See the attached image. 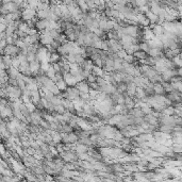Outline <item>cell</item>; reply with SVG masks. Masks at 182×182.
<instances>
[{
	"mask_svg": "<svg viewBox=\"0 0 182 182\" xmlns=\"http://www.w3.org/2000/svg\"><path fill=\"white\" fill-rule=\"evenodd\" d=\"M59 156L64 162H75V161H78V154L75 152L74 149L63 150L62 152L59 153Z\"/></svg>",
	"mask_w": 182,
	"mask_h": 182,
	"instance_id": "cell-1",
	"label": "cell"
},
{
	"mask_svg": "<svg viewBox=\"0 0 182 182\" xmlns=\"http://www.w3.org/2000/svg\"><path fill=\"white\" fill-rule=\"evenodd\" d=\"M50 54H51V52L49 51L46 47H38L36 53H35L36 60L40 62H49Z\"/></svg>",
	"mask_w": 182,
	"mask_h": 182,
	"instance_id": "cell-2",
	"label": "cell"
},
{
	"mask_svg": "<svg viewBox=\"0 0 182 182\" xmlns=\"http://www.w3.org/2000/svg\"><path fill=\"white\" fill-rule=\"evenodd\" d=\"M19 52H20V48L17 47L16 45H7L5 48L3 49V54L5 56H10L11 58H14V56H17Z\"/></svg>",
	"mask_w": 182,
	"mask_h": 182,
	"instance_id": "cell-3",
	"label": "cell"
},
{
	"mask_svg": "<svg viewBox=\"0 0 182 182\" xmlns=\"http://www.w3.org/2000/svg\"><path fill=\"white\" fill-rule=\"evenodd\" d=\"M36 16V10H34V9H31V7H27L25 10H22L21 11V19L22 20H31L32 18H34Z\"/></svg>",
	"mask_w": 182,
	"mask_h": 182,
	"instance_id": "cell-4",
	"label": "cell"
},
{
	"mask_svg": "<svg viewBox=\"0 0 182 182\" xmlns=\"http://www.w3.org/2000/svg\"><path fill=\"white\" fill-rule=\"evenodd\" d=\"M1 7H3L4 10H7L9 13H14V12H20L18 9V4H16L15 2L11 1V2H7V3H2Z\"/></svg>",
	"mask_w": 182,
	"mask_h": 182,
	"instance_id": "cell-5",
	"label": "cell"
},
{
	"mask_svg": "<svg viewBox=\"0 0 182 182\" xmlns=\"http://www.w3.org/2000/svg\"><path fill=\"white\" fill-rule=\"evenodd\" d=\"M63 79H64V81L66 82L67 86H75L77 84V80H76V78H75L69 71L63 75Z\"/></svg>",
	"mask_w": 182,
	"mask_h": 182,
	"instance_id": "cell-6",
	"label": "cell"
},
{
	"mask_svg": "<svg viewBox=\"0 0 182 182\" xmlns=\"http://www.w3.org/2000/svg\"><path fill=\"white\" fill-rule=\"evenodd\" d=\"M48 24L49 19H37V21L35 22V29L41 32L45 29H48Z\"/></svg>",
	"mask_w": 182,
	"mask_h": 182,
	"instance_id": "cell-7",
	"label": "cell"
},
{
	"mask_svg": "<svg viewBox=\"0 0 182 182\" xmlns=\"http://www.w3.org/2000/svg\"><path fill=\"white\" fill-rule=\"evenodd\" d=\"M136 18H138V24L140 26L145 27V26H149V25H150L149 19L147 18L146 15L143 14V13H140V12H138V15H136Z\"/></svg>",
	"mask_w": 182,
	"mask_h": 182,
	"instance_id": "cell-8",
	"label": "cell"
},
{
	"mask_svg": "<svg viewBox=\"0 0 182 182\" xmlns=\"http://www.w3.org/2000/svg\"><path fill=\"white\" fill-rule=\"evenodd\" d=\"M40 64H41V62L37 61V60H34V61L29 62V67H30L31 73H32V77H35L37 75V71L40 69Z\"/></svg>",
	"mask_w": 182,
	"mask_h": 182,
	"instance_id": "cell-9",
	"label": "cell"
},
{
	"mask_svg": "<svg viewBox=\"0 0 182 182\" xmlns=\"http://www.w3.org/2000/svg\"><path fill=\"white\" fill-rule=\"evenodd\" d=\"M75 86L77 87V89H78L79 92H82V93H89V83L86 81H84V80L77 82V84Z\"/></svg>",
	"mask_w": 182,
	"mask_h": 182,
	"instance_id": "cell-10",
	"label": "cell"
},
{
	"mask_svg": "<svg viewBox=\"0 0 182 182\" xmlns=\"http://www.w3.org/2000/svg\"><path fill=\"white\" fill-rule=\"evenodd\" d=\"M150 26V28H151V31H152V33L156 35V36H158V35H161V34L164 33V28L162 25H160V24H153V25H149Z\"/></svg>",
	"mask_w": 182,
	"mask_h": 182,
	"instance_id": "cell-11",
	"label": "cell"
},
{
	"mask_svg": "<svg viewBox=\"0 0 182 182\" xmlns=\"http://www.w3.org/2000/svg\"><path fill=\"white\" fill-rule=\"evenodd\" d=\"M30 99H31V102L35 105V104L41 100V92L38 89H35V91H30Z\"/></svg>",
	"mask_w": 182,
	"mask_h": 182,
	"instance_id": "cell-12",
	"label": "cell"
},
{
	"mask_svg": "<svg viewBox=\"0 0 182 182\" xmlns=\"http://www.w3.org/2000/svg\"><path fill=\"white\" fill-rule=\"evenodd\" d=\"M75 152L77 153V154H80V153H83V152H87V150H89V146L86 145H83V144H79V143H76L74 144V148Z\"/></svg>",
	"mask_w": 182,
	"mask_h": 182,
	"instance_id": "cell-13",
	"label": "cell"
},
{
	"mask_svg": "<svg viewBox=\"0 0 182 182\" xmlns=\"http://www.w3.org/2000/svg\"><path fill=\"white\" fill-rule=\"evenodd\" d=\"M144 120L147 122L149 125H152V126H156L159 125V120H158V117L153 116L152 114H147V115H144Z\"/></svg>",
	"mask_w": 182,
	"mask_h": 182,
	"instance_id": "cell-14",
	"label": "cell"
},
{
	"mask_svg": "<svg viewBox=\"0 0 182 182\" xmlns=\"http://www.w3.org/2000/svg\"><path fill=\"white\" fill-rule=\"evenodd\" d=\"M148 56L152 58H162L164 56V52L159 48H150L148 51Z\"/></svg>",
	"mask_w": 182,
	"mask_h": 182,
	"instance_id": "cell-15",
	"label": "cell"
},
{
	"mask_svg": "<svg viewBox=\"0 0 182 182\" xmlns=\"http://www.w3.org/2000/svg\"><path fill=\"white\" fill-rule=\"evenodd\" d=\"M52 38L49 34H44V33H40V43H41L43 46L44 45H48L52 42Z\"/></svg>",
	"mask_w": 182,
	"mask_h": 182,
	"instance_id": "cell-16",
	"label": "cell"
},
{
	"mask_svg": "<svg viewBox=\"0 0 182 182\" xmlns=\"http://www.w3.org/2000/svg\"><path fill=\"white\" fill-rule=\"evenodd\" d=\"M128 114L132 115L133 117H144V115H145V114L142 112L141 108H136V107H134V108L130 109Z\"/></svg>",
	"mask_w": 182,
	"mask_h": 182,
	"instance_id": "cell-17",
	"label": "cell"
},
{
	"mask_svg": "<svg viewBox=\"0 0 182 182\" xmlns=\"http://www.w3.org/2000/svg\"><path fill=\"white\" fill-rule=\"evenodd\" d=\"M146 17L149 19V21H150V24L151 25H153V24H158V21H159V17H158V15L154 14V13H152L151 11H148L145 13Z\"/></svg>",
	"mask_w": 182,
	"mask_h": 182,
	"instance_id": "cell-18",
	"label": "cell"
},
{
	"mask_svg": "<svg viewBox=\"0 0 182 182\" xmlns=\"http://www.w3.org/2000/svg\"><path fill=\"white\" fill-rule=\"evenodd\" d=\"M50 13V7L48 10H36V17L38 19H47Z\"/></svg>",
	"mask_w": 182,
	"mask_h": 182,
	"instance_id": "cell-19",
	"label": "cell"
},
{
	"mask_svg": "<svg viewBox=\"0 0 182 182\" xmlns=\"http://www.w3.org/2000/svg\"><path fill=\"white\" fill-rule=\"evenodd\" d=\"M80 66H81V68L83 69V71H92V68H93V66H94L93 61H92V60L85 59V60H84V62H83V63H82Z\"/></svg>",
	"mask_w": 182,
	"mask_h": 182,
	"instance_id": "cell-20",
	"label": "cell"
},
{
	"mask_svg": "<svg viewBox=\"0 0 182 182\" xmlns=\"http://www.w3.org/2000/svg\"><path fill=\"white\" fill-rule=\"evenodd\" d=\"M135 89H136V85L134 84L133 82H131L129 84H127V89H126V93L128 96L133 97L135 95Z\"/></svg>",
	"mask_w": 182,
	"mask_h": 182,
	"instance_id": "cell-21",
	"label": "cell"
},
{
	"mask_svg": "<svg viewBox=\"0 0 182 182\" xmlns=\"http://www.w3.org/2000/svg\"><path fill=\"white\" fill-rule=\"evenodd\" d=\"M7 71L9 78H16V77H17V75L19 74L18 69H17V68H15V67H13V66L7 68V71Z\"/></svg>",
	"mask_w": 182,
	"mask_h": 182,
	"instance_id": "cell-22",
	"label": "cell"
},
{
	"mask_svg": "<svg viewBox=\"0 0 182 182\" xmlns=\"http://www.w3.org/2000/svg\"><path fill=\"white\" fill-rule=\"evenodd\" d=\"M124 105L126 107L128 110L134 108V100H133V97L131 96H126L125 97V102H124Z\"/></svg>",
	"mask_w": 182,
	"mask_h": 182,
	"instance_id": "cell-23",
	"label": "cell"
},
{
	"mask_svg": "<svg viewBox=\"0 0 182 182\" xmlns=\"http://www.w3.org/2000/svg\"><path fill=\"white\" fill-rule=\"evenodd\" d=\"M153 91H154V94H160V95H164L165 92H164V89L162 84L160 82H154L153 83Z\"/></svg>",
	"mask_w": 182,
	"mask_h": 182,
	"instance_id": "cell-24",
	"label": "cell"
},
{
	"mask_svg": "<svg viewBox=\"0 0 182 182\" xmlns=\"http://www.w3.org/2000/svg\"><path fill=\"white\" fill-rule=\"evenodd\" d=\"M133 56L136 60L141 61V60H145L148 56V53L145 51H142V50H138V51L133 52Z\"/></svg>",
	"mask_w": 182,
	"mask_h": 182,
	"instance_id": "cell-25",
	"label": "cell"
},
{
	"mask_svg": "<svg viewBox=\"0 0 182 182\" xmlns=\"http://www.w3.org/2000/svg\"><path fill=\"white\" fill-rule=\"evenodd\" d=\"M67 140H68V143H69L71 145H74V144H76L77 141H78V135L71 131L69 133H67Z\"/></svg>",
	"mask_w": 182,
	"mask_h": 182,
	"instance_id": "cell-26",
	"label": "cell"
},
{
	"mask_svg": "<svg viewBox=\"0 0 182 182\" xmlns=\"http://www.w3.org/2000/svg\"><path fill=\"white\" fill-rule=\"evenodd\" d=\"M56 85L58 86V89L61 91V92H64L65 89H67V84H66V82L64 81V79L63 78H60L58 79L56 81Z\"/></svg>",
	"mask_w": 182,
	"mask_h": 182,
	"instance_id": "cell-27",
	"label": "cell"
},
{
	"mask_svg": "<svg viewBox=\"0 0 182 182\" xmlns=\"http://www.w3.org/2000/svg\"><path fill=\"white\" fill-rule=\"evenodd\" d=\"M160 113L163 115H174L175 114V108L173 105H168V107H165Z\"/></svg>",
	"mask_w": 182,
	"mask_h": 182,
	"instance_id": "cell-28",
	"label": "cell"
},
{
	"mask_svg": "<svg viewBox=\"0 0 182 182\" xmlns=\"http://www.w3.org/2000/svg\"><path fill=\"white\" fill-rule=\"evenodd\" d=\"M91 73L93 75H95L96 77H101V76L103 75V69H102L101 67H98V66H95V65H94Z\"/></svg>",
	"mask_w": 182,
	"mask_h": 182,
	"instance_id": "cell-29",
	"label": "cell"
},
{
	"mask_svg": "<svg viewBox=\"0 0 182 182\" xmlns=\"http://www.w3.org/2000/svg\"><path fill=\"white\" fill-rule=\"evenodd\" d=\"M2 61H3V63H4L5 69L12 66V58L10 56H5V54H3V56H2Z\"/></svg>",
	"mask_w": 182,
	"mask_h": 182,
	"instance_id": "cell-30",
	"label": "cell"
},
{
	"mask_svg": "<svg viewBox=\"0 0 182 182\" xmlns=\"http://www.w3.org/2000/svg\"><path fill=\"white\" fill-rule=\"evenodd\" d=\"M60 59H61V56H60L59 53H56V52H51V54H50V59H49V63H56V62H59Z\"/></svg>",
	"mask_w": 182,
	"mask_h": 182,
	"instance_id": "cell-31",
	"label": "cell"
},
{
	"mask_svg": "<svg viewBox=\"0 0 182 182\" xmlns=\"http://www.w3.org/2000/svg\"><path fill=\"white\" fill-rule=\"evenodd\" d=\"M171 151H173V152L181 153L182 146H181V144H178V143H173V145L171 146Z\"/></svg>",
	"mask_w": 182,
	"mask_h": 182,
	"instance_id": "cell-32",
	"label": "cell"
},
{
	"mask_svg": "<svg viewBox=\"0 0 182 182\" xmlns=\"http://www.w3.org/2000/svg\"><path fill=\"white\" fill-rule=\"evenodd\" d=\"M144 96H146L144 89L141 87V86H138L136 89H135V95H134V97H136V98H140V99H141L142 97H144Z\"/></svg>",
	"mask_w": 182,
	"mask_h": 182,
	"instance_id": "cell-33",
	"label": "cell"
},
{
	"mask_svg": "<svg viewBox=\"0 0 182 182\" xmlns=\"http://www.w3.org/2000/svg\"><path fill=\"white\" fill-rule=\"evenodd\" d=\"M138 46H140V50H142V51H145V52H147L148 53V51H149V46H148V44H147V42L146 41H142V42H140L138 43Z\"/></svg>",
	"mask_w": 182,
	"mask_h": 182,
	"instance_id": "cell-34",
	"label": "cell"
},
{
	"mask_svg": "<svg viewBox=\"0 0 182 182\" xmlns=\"http://www.w3.org/2000/svg\"><path fill=\"white\" fill-rule=\"evenodd\" d=\"M18 29L20 30V31H22V32H25V33L28 34V32H29V30H30V27L27 25L26 21H21L19 24Z\"/></svg>",
	"mask_w": 182,
	"mask_h": 182,
	"instance_id": "cell-35",
	"label": "cell"
},
{
	"mask_svg": "<svg viewBox=\"0 0 182 182\" xmlns=\"http://www.w3.org/2000/svg\"><path fill=\"white\" fill-rule=\"evenodd\" d=\"M124 61L127 62V63H129V64H133L134 62L136 61V59L134 58L133 54H128V53H127V56L124 58Z\"/></svg>",
	"mask_w": 182,
	"mask_h": 182,
	"instance_id": "cell-36",
	"label": "cell"
},
{
	"mask_svg": "<svg viewBox=\"0 0 182 182\" xmlns=\"http://www.w3.org/2000/svg\"><path fill=\"white\" fill-rule=\"evenodd\" d=\"M45 75L47 76V77H49L50 79H52L54 76H56V71L53 69V67H52V65H50V67L48 68V71H45Z\"/></svg>",
	"mask_w": 182,
	"mask_h": 182,
	"instance_id": "cell-37",
	"label": "cell"
},
{
	"mask_svg": "<svg viewBox=\"0 0 182 182\" xmlns=\"http://www.w3.org/2000/svg\"><path fill=\"white\" fill-rule=\"evenodd\" d=\"M65 111H66V110H65V108H64L62 104L54 105V108H53V112H56V113H59V114H63Z\"/></svg>",
	"mask_w": 182,
	"mask_h": 182,
	"instance_id": "cell-38",
	"label": "cell"
},
{
	"mask_svg": "<svg viewBox=\"0 0 182 182\" xmlns=\"http://www.w3.org/2000/svg\"><path fill=\"white\" fill-rule=\"evenodd\" d=\"M171 85H173V89H175V91H177V92H180V93H181V89H182L181 81L173 82V83H171Z\"/></svg>",
	"mask_w": 182,
	"mask_h": 182,
	"instance_id": "cell-39",
	"label": "cell"
},
{
	"mask_svg": "<svg viewBox=\"0 0 182 182\" xmlns=\"http://www.w3.org/2000/svg\"><path fill=\"white\" fill-rule=\"evenodd\" d=\"M48 91H50L53 95H60V94H61V91L58 89V86L56 85V83H54L52 86H50V87L48 89Z\"/></svg>",
	"mask_w": 182,
	"mask_h": 182,
	"instance_id": "cell-40",
	"label": "cell"
},
{
	"mask_svg": "<svg viewBox=\"0 0 182 182\" xmlns=\"http://www.w3.org/2000/svg\"><path fill=\"white\" fill-rule=\"evenodd\" d=\"M50 65H51V64L49 63V62H41V64H40V69H42V71L45 73V71H48Z\"/></svg>",
	"mask_w": 182,
	"mask_h": 182,
	"instance_id": "cell-41",
	"label": "cell"
},
{
	"mask_svg": "<svg viewBox=\"0 0 182 182\" xmlns=\"http://www.w3.org/2000/svg\"><path fill=\"white\" fill-rule=\"evenodd\" d=\"M49 35L53 38V40H56L58 37H59V35H60V32L58 31V30H56V29H50L49 30Z\"/></svg>",
	"mask_w": 182,
	"mask_h": 182,
	"instance_id": "cell-42",
	"label": "cell"
},
{
	"mask_svg": "<svg viewBox=\"0 0 182 182\" xmlns=\"http://www.w3.org/2000/svg\"><path fill=\"white\" fill-rule=\"evenodd\" d=\"M38 125H40L42 128H44V129H50V123L47 122V120H45L44 118L41 119V122H40Z\"/></svg>",
	"mask_w": 182,
	"mask_h": 182,
	"instance_id": "cell-43",
	"label": "cell"
},
{
	"mask_svg": "<svg viewBox=\"0 0 182 182\" xmlns=\"http://www.w3.org/2000/svg\"><path fill=\"white\" fill-rule=\"evenodd\" d=\"M26 89H29V91H35V89H38L40 87L37 86L36 82H33V83H29V84H26Z\"/></svg>",
	"mask_w": 182,
	"mask_h": 182,
	"instance_id": "cell-44",
	"label": "cell"
},
{
	"mask_svg": "<svg viewBox=\"0 0 182 182\" xmlns=\"http://www.w3.org/2000/svg\"><path fill=\"white\" fill-rule=\"evenodd\" d=\"M12 66L15 67V68H17V69H18L19 66H20V61L17 59V56L12 58Z\"/></svg>",
	"mask_w": 182,
	"mask_h": 182,
	"instance_id": "cell-45",
	"label": "cell"
},
{
	"mask_svg": "<svg viewBox=\"0 0 182 182\" xmlns=\"http://www.w3.org/2000/svg\"><path fill=\"white\" fill-rule=\"evenodd\" d=\"M84 58L81 56V54H75V62L76 63H78L79 65H81L83 62H84Z\"/></svg>",
	"mask_w": 182,
	"mask_h": 182,
	"instance_id": "cell-46",
	"label": "cell"
},
{
	"mask_svg": "<svg viewBox=\"0 0 182 182\" xmlns=\"http://www.w3.org/2000/svg\"><path fill=\"white\" fill-rule=\"evenodd\" d=\"M96 79H97L96 76L91 73V74H89V76H87V77L85 78V80H86V82H87V83H92V82H96Z\"/></svg>",
	"mask_w": 182,
	"mask_h": 182,
	"instance_id": "cell-47",
	"label": "cell"
},
{
	"mask_svg": "<svg viewBox=\"0 0 182 182\" xmlns=\"http://www.w3.org/2000/svg\"><path fill=\"white\" fill-rule=\"evenodd\" d=\"M93 64L95 66H98V67H101V68H102V66H103V61H102L100 58H97V59L93 60Z\"/></svg>",
	"mask_w": 182,
	"mask_h": 182,
	"instance_id": "cell-48",
	"label": "cell"
},
{
	"mask_svg": "<svg viewBox=\"0 0 182 182\" xmlns=\"http://www.w3.org/2000/svg\"><path fill=\"white\" fill-rule=\"evenodd\" d=\"M26 104V107H27V109H28V111L30 112V113H32V112H34L35 111V105H34L31 101H29V102H27V103H25Z\"/></svg>",
	"mask_w": 182,
	"mask_h": 182,
	"instance_id": "cell-49",
	"label": "cell"
},
{
	"mask_svg": "<svg viewBox=\"0 0 182 182\" xmlns=\"http://www.w3.org/2000/svg\"><path fill=\"white\" fill-rule=\"evenodd\" d=\"M116 56H117V58H119V59H123L127 56V52L126 50H124V49H120V50H118V51L116 52Z\"/></svg>",
	"mask_w": 182,
	"mask_h": 182,
	"instance_id": "cell-50",
	"label": "cell"
},
{
	"mask_svg": "<svg viewBox=\"0 0 182 182\" xmlns=\"http://www.w3.org/2000/svg\"><path fill=\"white\" fill-rule=\"evenodd\" d=\"M49 45H50V46H51V47H52L53 49H54V50H56V48L59 47L60 45H62V44H61V43H60V42L58 41V40H52V42H51V43H50Z\"/></svg>",
	"mask_w": 182,
	"mask_h": 182,
	"instance_id": "cell-51",
	"label": "cell"
},
{
	"mask_svg": "<svg viewBox=\"0 0 182 182\" xmlns=\"http://www.w3.org/2000/svg\"><path fill=\"white\" fill-rule=\"evenodd\" d=\"M34 60H36L35 53H27V61L28 62H31V61H34Z\"/></svg>",
	"mask_w": 182,
	"mask_h": 182,
	"instance_id": "cell-52",
	"label": "cell"
},
{
	"mask_svg": "<svg viewBox=\"0 0 182 182\" xmlns=\"http://www.w3.org/2000/svg\"><path fill=\"white\" fill-rule=\"evenodd\" d=\"M5 151H7V150H5V146H4L3 144H1V143H0V156L4 154Z\"/></svg>",
	"mask_w": 182,
	"mask_h": 182,
	"instance_id": "cell-53",
	"label": "cell"
},
{
	"mask_svg": "<svg viewBox=\"0 0 182 182\" xmlns=\"http://www.w3.org/2000/svg\"><path fill=\"white\" fill-rule=\"evenodd\" d=\"M7 42H5V40H1L0 41V49L1 50H3L4 48H5V46H7Z\"/></svg>",
	"mask_w": 182,
	"mask_h": 182,
	"instance_id": "cell-54",
	"label": "cell"
},
{
	"mask_svg": "<svg viewBox=\"0 0 182 182\" xmlns=\"http://www.w3.org/2000/svg\"><path fill=\"white\" fill-rule=\"evenodd\" d=\"M5 28H7V26H5V25H3V24H0V32H3V31H5Z\"/></svg>",
	"mask_w": 182,
	"mask_h": 182,
	"instance_id": "cell-55",
	"label": "cell"
},
{
	"mask_svg": "<svg viewBox=\"0 0 182 182\" xmlns=\"http://www.w3.org/2000/svg\"><path fill=\"white\" fill-rule=\"evenodd\" d=\"M12 1H13V2H15L16 4H20L21 2H24L25 0H12Z\"/></svg>",
	"mask_w": 182,
	"mask_h": 182,
	"instance_id": "cell-56",
	"label": "cell"
},
{
	"mask_svg": "<svg viewBox=\"0 0 182 182\" xmlns=\"http://www.w3.org/2000/svg\"><path fill=\"white\" fill-rule=\"evenodd\" d=\"M42 3H49V0H38Z\"/></svg>",
	"mask_w": 182,
	"mask_h": 182,
	"instance_id": "cell-57",
	"label": "cell"
},
{
	"mask_svg": "<svg viewBox=\"0 0 182 182\" xmlns=\"http://www.w3.org/2000/svg\"><path fill=\"white\" fill-rule=\"evenodd\" d=\"M12 0H1V3H7V2H11Z\"/></svg>",
	"mask_w": 182,
	"mask_h": 182,
	"instance_id": "cell-58",
	"label": "cell"
},
{
	"mask_svg": "<svg viewBox=\"0 0 182 182\" xmlns=\"http://www.w3.org/2000/svg\"><path fill=\"white\" fill-rule=\"evenodd\" d=\"M0 54H1V56H3V50H1V49H0Z\"/></svg>",
	"mask_w": 182,
	"mask_h": 182,
	"instance_id": "cell-59",
	"label": "cell"
}]
</instances>
